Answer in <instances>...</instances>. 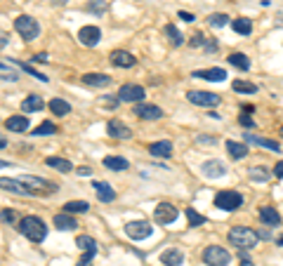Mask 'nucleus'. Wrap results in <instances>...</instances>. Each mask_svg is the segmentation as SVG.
I'll use <instances>...</instances> for the list:
<instances>
[{
	"instance_id": "nucleus-21",
	"label": "nucleus",
	"mask_w": 283,
	"mask_h": 266,
	"mask_svg": "<svg viewBox=\"0 0 283 266\" xmlns=\"http://www.w3.org/2000/svg\"><path fill=\"white\" fill-rule=\"evenodd\" d=\"M52 224H55L59 231H73L78 226V222L71 217L69 212H62V214H55V219H52Z\"/></svg>"
},
{
	"instance_id": "nucleus-35",
	"label": "nucleus",
	"mask_w": 283,
	"mask_h": 266,
	"mask_svg": "<svg viewBox=\"0 0 283 266\" xmlns=\"http://www.w3.org/2000/svg\"><path fill=\"white\" fill-rule=\"evenodd\" d=\"M163 31H165V35L170 38V43H173V45H182V43H184V35H182V33L177 31V29L173 26V24H165V29H163Z\"/></svg>"
},
{
	"instance_id": "nucleus-15",
	"label": "nucleus",
	"mask_w": 283,
	"mask_h": 266,
	"mask_svg": "<svg viewBox=\"0 0 283 266\" xmlns=\"http://www.w3.org/2000/svg\"><path fill=\"white\" fill-rule=\"evenodd\" d=\"M194 78H203V80H210V83H222L227 80V71L224 68H201V71H194Z\"/></svg>"
},
{
	"instance_id": "nucleus-9",
	"label": "nucleus",
	"mask_w": 283,
	"mask_h": 266,
	"mask_svg": "<svg viewBox=\"0 0 283 266\" xmlns=\"http://www.w3.org/2000/svg\"><path fill=\"white\" fill-rule=\"evenodd\" d=\"M201 174H203L206 179H222V177L227 174V167H224V163H219V160H206V163L201 165Z\"/></svg>"
},
{
	"instance_id": "nucleus-45",
	"label": "nucleus",
	"mask_w": 283,
	"mask_h": 266,
	"mask_svg": "<svg viewBox=\"0 0 283 266\" xmlns=\"http://www.w3.org/2000/svg\"><path fill=\"white\" fill-rule=\"evenodd\" d=\"M2 222L5 224L14 222V212H12V210H2Z\"/></svg>"
},
{
	"instance_id": "nucleus-41",
	"label": "nucleus",
	"mask_w": 283,
	"mask_h": 266,
	"mask_svg": "<svg viewBox=\"0 0 283 266\" xmlns=\"http://www.w3.org/2000/svg\"><path fill=\"white\" fill-rule=\"evenodd\" d=\"M90 10L97 12V14L99 12H104L106 10V0H92V2H90Z\"/></svg>"
},
{
	"instance_id": "nucleus-20",
	"label": "nucleus",
	"mask_w": 283,
	"mask_h": 266,
	"mask_svg": "<svg viewBox=\"0 0 283 266\" xmlns=\"http://www.w3.org/2000/svg\"><path fill=\"white\" fill-rule=\"evenodd\" d=\"M149 153L153 158H170L173 156V144L170 141H153L149 146Z\"/></svg>"
},
{
	"instance_id": "nucleus-48",
	"label": "nucleus",
	"mask_w": 283,
	"mask_h": 266,
	"mask_svg": "<svg viewBox=\"0 0 283 266\" xmlns=\"http://www.w3.org/2000/svg\"><path fill=\"white\" fill-rule=\"evenodd\" d=\"M179 19H184V22H194V14H191V12H179Z\"/></svg>"
},
{
	"instance_id": "nucleus-10",
	"label": "nucleus",
	"mask_w": 283,
	"mask_h": 266,
	"mask_svg": "<svg viewBox=\"0 0 283 266\" xmlns=\"http://www.w3.org/2000/svg\"><path fill=\"white\" fill-rule=\"evenodd\" d=\"M118 99L120 101H142L144 99V87L128 83V85H123L118 90Z\"/></svg>"
},
{
	"instance_id": "nucleus-47",
	"label": "nucleus",
	"mask_w": 283,
	"mask_h": 266,
	"mask_svg": "<svg viewBox=\"0 0 283 266\" xmlns=\"http://www.w3.org/2000/svg\"><path fill=\"white\" fill-rule=\"evenodd\" d=\"M33 62H35V64H45V62H47V54H45V52L35 54V57H33Z\"/></svg>"
},
{
	"instance_id": "nucleus-55",
	"label": "nucleus",
	"mask_w": 283,
	"mask_h": 266,
	"mask_svg": "<svg viewBox=\"0 0 283 266\" xmlns=\"http://www.w3.org/2000/svg\"><path fill=\"white\" fill-rule=\"evenodd\" d=\"M281 137H283V128H281Z\"/></svg>"
},
{
	"instance_id": "nucleus-51",
	"label": "nucleus",
	"mask_w": 283,
	"mask_h": 266,
	"mask_svg": "<svg viewBox=\"0 0 283 266\" xmlns=\"http://www.w3.org/2000/svg\"><path fill=\"white\" fill-rule=\"evenodd\" d=\"M50 2H52V5H55V7H62V5H66V2H69V0H50Z\"/></svg>"
},
{
	"instance_id": "nucleus-1",
	"label": "nucleus",
	"mask_w": 283,
	"mask_h": 266,
	"mask_svg": "<svg viewBox=\"0 0 283 266\" xmlns=\"http://www.w3.org/2000/svg\"><path fill=\"white\" fill-rule=\"evenodd\" d=\"M19 231L33 243H43L45 235H47V226L40 217H24L19 222Z\"/></svg>"
},
{
	"instance_id": "nucleus-52",
	"label": "nucleus",
	"mask_w": 283,
	"mask_h": 266,
	"mask_svg": "<svg viewBox=\"0 0 283 266\" xmlns=\"http://www.w3.org/2000/svg\"><path fill=\"white\" fill-rule=\"evenodd\" d=\"M241 257H243V266H252V262H250V259H248L246 255H241Z\"/></svg>"
},
{
	"instance_id": "nucleus-3",
	"label": "nucleus",
	"mask_w": 283,
	"mask_h": 266,
	"mask_svg": "<svg viewBox=\"0 0 283 266\" xmlns=\"http://www.w3.org/2000/svg\"><path fill=\"white\" fill-rule=\"evenodd\" d=\"M14 29H17V33L22 35L24 40H35L40 35V24L35 22L33 17H26V14L14 19Z\"/></svg>"
},
{
	"instance_id": "nucleus-7",
	"label": "nucleus",
	"mask_w": 283,
	"mask_h": 266,
	"mask_svg": "<svg viewBox=\"0 0 283 266\" xmlns=\"http://www.w3.org/2000/svg\"><path fill=\"white\" fill-rule=\"evenodd\" d=\"M177 207L175 205H170V202H158L156 205V210H153V219H156V224H173L175 219H177Z\"/></svg>"
},
{
	"instance_id": "nucleus-2",
	"label": "nucleus",
	"mask_w": 283,
	"mask_h": 266,
	"mask_svg": "<svg viewBox=\"0 0 283 266\" xmlns=\"http://www.w3.org/2000/svg\"><path fill=\"white\" fill-rule=\"evenodd\" d=\"M257 233L248 229V226H234L231 231H229V243L241 247V250H252L255 245H257Z\"/></svg>"
},
{
	"instance_id": "nucleus-12",
	"label": "nucleus",
	"mask_w": 283,
	"mask_h": 266,
	"mask_svg": "<svg viewBox=\"0 0 283 266\" xmlns=\"http://www.w3.org/2000/svg\"><path fill=\"white\" fill-rule=\"evenodd\" d=\"M99 38H102V31H99L97 26H83L80 33H78V40L85 45V47H95L99 43Z\"/></svg>"
},
{
	"instance_id": "nucleus-14",
	"label": "nucleus",
	"mask_w": 283,
	"mask_h": 266,
	"mask_svg": "<svg viewBox=\"0 0 283 266\" xmlns=\"http://www.w3.org/2000/svg\"><path fill=\"white\" fill-rule=\"evenodd\" d=\"M135 116H140L142 120H158V118H163V108L153 106V104H137Z\"/></svg>"
},
{
	"instance_id": "nucleus-18",
	"label": "nucleus",
	"mask_w": 283,
	"mask_h": 266,
	"mask_svg": "<svg viewBox=\"0 0 283 266\" xmlns=\"http://www.w3.org/2000/svg\"><path fill=\"white\" fill-rule=\"evenodd\" d=\"M246 141H250V144H255V146H264V149L274 151V153H279L281 151V144L276 141V139H264V137H255V134H250V132H246Z\"/></svg>"
},
{
	"instance_id": "nucleus-42",
	"label": "nucleus",
	"mask_w": 283,
	"mask_h": 266,
	"mask_svg": "<svg viewBox=\"0 0 283 266\" xmlns=\"http://www.w3.org/2000/svg\"><path fill=\"white\" fill-rule=\"evenodd\" d=\"M22 68H24V71H29V73H31V75H35V78H38L40 83H47V75L38 73V71H33V68H31V66H29V64H22Z\"/></svg>"
},
{
	"instance_id": "nucleus-23",
	"label": "nucleus",
	"mask_w": 283,
	"mask_h": 266,
	"mask_svg": "<svg viewBox=\"0 0 283 266\" xmlns=\"http://www.w3.org/2000/svg\"><path fill=\"white\" fill-rule=\"evenodd\" d=\"M0 184H2L5 191H12V193H17V196H29V189H24L26 184L22 179H7V177H2Z\"/></svg>"
},
{
	"instance_id": "nucleus-36",
	"label": "nucleus",
	"mask_w": 283,
	"mask_h": 266,
	"mask_svg": "<svg viewBox=\"0 0 283 266\" xmlns=\"http://www.w3.org/2000/svg\"><path fill=\"white\" fill-rule=\"evenodd\" d=\"M248 177H250L252 181H267L272 177V172L267 170V167H250V170H248Z\"/></svg>"
},
{
	"instance_id": "nucleus-37",
	"label": "nucleus",
	"mask_w": 283,
	"mask_h": 266,
	"mask_svg": "<svg viewBox=\"0 0 283 266\" xmlns=\"http://www.w3.org/2000/svg\"><path fill=\"white\" fill-rule=\"evenodd\" d=\"M186 222H189V226H201V224H206V217L198 214L194 207H186Z\"/></svg>"
},
{
	"instance_id": "nucleus-38",
	"label": "nucleus",
	"mask_w": 283,
	"mask_h": 266,
	"mask_svg": "<svg viewBox=\"0 0 283 266\" xmlns=\"http://www.w3.org/2000/svg\"><path fill=\"white\" fill-rule=\"evenodd\" d=\"M208 24H210L212 29H222V26L229 24V17L227 14H210V17H208Z\"/></svg>"
},
{
	"instance_id": "nucleus-34",
	"label": "nucleus",
	"mask_w": 283,
	"mask_h": 266,
	"mask_svg": "<svg viewBox=\"0 0 283 266\" xmlns=\"http://www.w3.org/2000/svg\"><path fill=\"white\" fill-rule=\"evenodd\" d=\"M31 134H35V137H50V134H57V125H55V123H47V120H45V123H40L38 128L33 130Z\"/></svg>"
},
{
	"instance_id": "nucleus-46",
	"label": "nucleus",
	"mask_w": 283,
	"mask_h": 266,
	"mask_svg": "<svg viewBox=\"0 0 283 266\" xmlns=\"http://www.w3.org/2000/svg\"><path fill=\"white\" fill-rule=\"evenodd\" d=\"M274 177L283 179V160H279V163H276V167H274Z\"/></svg>"
},
{
	"instance_id": "nucleus-53",
	"label": "nucleus",
	"mask_w": 283,
	"mask_h": 266,
	"mask_svg": "<svg viewBox=\"0 0 283 266\" xmlns=\"http://www.w3.org/2000/svg\"><path fill=\"white\" fill-rule=\"evenodd\" d=\"M76 266H92V264H83V262H78V264Z\"/></svg>"
},
{
	"instance_id": "nucleus-30",
	"label": "nucleus",
	"mask_w": 283,
	"mask_h": 266,
	"mask_svg": "<svg viewBox=\"0 0 283 266\" xmlns=\"http://www.w3.org/2000/svg\"><path fill=\"white\" fill-rule=\"evenodd\" d=\"M229 64L236 66L239 71H248V68H250V59H248L243 52H231L229 54Z\"/></svg>"
},
{
	"instance_id": "nucleus-26",
	"label": "nucleus",
	"mask_w": 283,
	"mask_h": 266,
	"mask_svg": "<svg viewBox=\"0 0 283 266\" xmlns=\"http://www.w3.org/2000/svg\"><path fill=\"white\" fill-rule=\"evenodd\" d=\"M227 151L234 160H243L246 156H248V146L241 144V141H227Z\"/></svg>"
},
{
	"instance_id": "nucleus-17",
	"label": "nucleus",
	"mask_w": 283,
	"mask_h": 266,
	"mask_svg": "<svg viewBox=\"0 0 283 266\" xmlns=\"http://www.w3.org/2000/svg\"><path fill=\"white\" fill-rule=\"evenodd\" d=\"M182 262H184V255L177 247H168L163 255H161V264H165V266H182Z\"/></svg>"
},
{
	"instance_id": "nucleus-39",
	"label": "nucleus",
	"mask_w": 283,
	"mask_h": 266,
	"mask_svg": "<svg viewBox=\"0 0 283 266\" xmlns=\"http://www.w3.org/2000/svg\"><path fill=\"white\" fill-rule=\"evenodd\" d=\"M234 90H236V92H243V95H255V92H257V87L252 85V83H246V80H236V83H234Z\"/></svg>"
},
{
	"instance_id": "nucleus-11",
	"label": "nucleus",
	"mask_w": 283,
	"mask_h": 266,
	"mask_svg": "<svg viewBox=\"0 0 283 266\" xmlns=\"http://www.w3.org/2000/svg\"><path fill=\"white\" fill-rule=\"evenodd\" d=\"M109 59H111V64L118 66V68H132V66L137 64V57H132V54L125 52V50H113Z\"/></svg>"
},
{
	"instance_id": "nucleus-50",
	"label": "nucleus",
	"mask_w": 283,
	"mask_h": 266,
	"mask_svg": "<svg viewBox=\"0 0 283 266\" xmlns=\"http://www.w3.org/2000/svg\"><path fill=\"white\" fill-rule=\"evenodd\" d=\"M206 50H208V52H215V50H217V43H215V40H208Z\"/></svg>"
},
{
	"instance_id": "nucleus-27",
	"label": "nucleus",
	"mask_w": 283,
	"mask_h": 266,
	"mask_svg": "<svg viewBox=\"0 0 283 266\" xmlns=\"http://www.w3.org/2000/svg\"><path fill=\"white\" fill-rule=\"evenodd\" d=\"M45 106V101L40 99L38 95H31V97H26L22 101V111L24 113H33V111H40V108Z\"/></svg>"
},
{
	"instance_id": "nucleus-25",
	"label": "nucleus",
	"mask_w": 283,
	"mask_h": 266,
	"mask_svg": "<svg viewBox=\"0 0 283 266\" xmlns=\"http://www.w3.org/2000/svg\"><path fill=\"white\" fill-rule=\"evenodd\" d=\"M104 167H106V170H113V172H123L130 167V163L125 158H120V156H106V158H104Z\"/></svg>"
},
{
	"instance_id": "nucleus-13",
	"label": "nucleus",
	"mask_w": 283,
	"mask_h": 266,
	"mask_svg": "<svg viewBox=\"0 0 283 266\" xmlns=\"http://www.w3.org/2000/svg\"><path fill=\"white\" fill-rule=\"evenodd\" d=\"M106 132H109V137H111V139H130V137H132L130 128H128L125 123L116 120V118L106 123Z\"/></svg>"
},
{
	"instance_id": "nucleus-33",
	"label": "nucleus",
	"mask_w": 283,
	"mask_h": 266,
	"mask_svg": "<svg viewBox=\"0 0 283 266\" xmlns=\"http://www.w3.org/2000/svg\"><path fill=\"white\" fill-rule=\"evenodd\" d=\"M76 245L83 250V252H97V240L92 235H78Z\"/></svg>"
},
{
	"instance_id": "nucleus-24",
	"label": "nucleus",
	"mask_w": 283,
	"mask_h": 266,
	"mask_svg": "<svg viewBox=\"0 0 283 266\" xmlns=\"http://www.w3.org/2000/svg\"><path fill=\"white\" fill-rule=\"evenodd\" d=\"M83 83L90 87H106L111 85V78L104 73H85L83 75Z\"/></svg>"
},
{
	"instance_id": "nucleus-16",
	"label": "nucleus",
	"mask_w": 283,
	"mask_h": 266,
	"mask_svg": "<svg viewBox=\"0 0 283 266\" xmlns=\"http://www.w3.org/2000/svg\"><path fill=\"white\" fill-rule=\"evenodd\" d=\"M260 222L267 224V226H279V224H281V214H279L276 207L264 205V207H260Z\"/></svg>"
},
{
	"instance_id": "nucleus-31",
	"label": "nucleus",
	"mask_w": 283,
	"mask_h": 266,
	"mask_svg": "<svg viewBox=\"0 0 283 266\" xmlns=\"http://www.w3.org/2000/svg\"><path fill=\"white\" fill-rule=\"evenodd\" d=\"M90 210V202L87 200H69L64 205V212L69 214H85Z\"/></svg>"
},
{
	"instance_id": "nucleus-22",
	"label": "nucleus",
	"mask_w": 283,
	"mask_h": 266,
	"mask_svg": "<svg viewBox=\"0 0 283 266\" xmlns=\"http://www.w3.org/2000/svg\"><path fill=\"white\" fill-rule=\"evenodd\" d=\"M5 130L10 132H26L29 130V118L26 116H12L5 120Z\"/></svg>"
},
{
	"instance_id": "nucleus-40",
	"label": "nucleus",
	"mask_w": 283,
	"mask_h": 266,
	"mask_svg": "<svg viewBox=\"0 0 283 266\" xmlns=\"http://www.w3.org/2000/svg\"><path fill=\"white\" fill-rule=\"evenodd\" d=\"M0 71H2V80H5V83H17V80H19L17 71H14V68H7L5 62H2V66H0Z\"/></svg>"
},
{
	"instance_id": "nucleus-32",
	"label": "nucleus",
	"mask_w": 283,
	"mask_h": 266,
	"mask_svg": "<svg viewBox=\"0 0 283 266\" xmlns=\"http://www.w3.org/2000/svg\"><path fill=\"white\" fill-rule=\"evenodd\" d=\"M231 29H234L236 33H241V35H250L252 22H250V19H246V17H239V19H234V22H231Z\"/></svg>"
},
{
	"instance_id": "nucleus-49",
	"label": "nucleus",
	"mask_w": 283,
	"mask_h": 266,
	"mask_svg": "<svg viewBox=\"0 0 283 266\" xmlns=\"http://www.w3.org/2000/svg\"><path fill=\"white\" fill-rule=\"evenodd\" d=\"M78 174H80V177H90V174H92V170H90L87 165H83V167H78Z\"/></svg>"
},
{
	"instance_id": "nucleus-5",
	"label": "nucleus",
	"mask_w": 283,
	"mask_h": 266,
	"mask_svg": "<svg viewBox=\"0 0 283 266\" xmlns=\"http://www.w3.org/2000/svg\"><path fill=\"white\" fill-rule=\"evenodd\" d=\"M231 262V255H229L224 247L219 245H208L203 250V264L208 266H227Z\"/></svg>"
},
{
	"instance_id": "nucleus-43",
	"label": "nucleus",
	"mask_w": 283,
	"mask_h": 266,
	"mask_svg": "<svg viewBox=\"0 0 283 266\" xmlns=\"http://www.w3.org/2000/svg\"><path fill=\"white\" fill-rule=\"evenodd\" d=\"M206 43H208V38L201 35V33H196V35L191 38V47H201V45H206Z\"/></svg>"
},
{
	"instance_id": "nucleus-8",
	"label": "nucleus",
	"mask_w": 283,
	"mask_h": 266,
	"mask_svg": "<svg viewBox=\"0 0 283 266\" xmlns=\"http://www.w3.org/2000/svg\"><path fill=\"white\" fill-rule=\"evenodd\" d=\"M186 99L196 106H217L219 104V95H212V92H201V90H191L186 92Z\"/></svg>"
},
{
	"instance_id": "nucleus-19",
	"label": "nucleus",
	"mask_w": 283,
	"mask_h": 266,
	"mask_svg": "<svg viewBox=\"0 0 283 266\" xmlns=\"http://www.w3.org/2000/svg\"><path fill=\"white\" fill-rule=\"evenodd\" d=\"M92 186H95V191H97V198H99L102 202H113V200H116V191L111 189L106 181H95Z\"/></svg>"
},
{
	"instance_id": "nucleus-54",
	"label": "nucleus",
	"mask_w": 283,
	"mask_h": 266,
	"mask_svg": "<svg viewBox=\"0 0 283 266\" xmlns=\"http://www.w3.org/2000/svg\"><path fill=\"white\" fill-rule=\"evenodd\" d=\"M279 245H283V235H281V238H279Z\"/></svg>"
},
{
	"instance_id": "nucleus-6",
	"label": "nucleus",
	"mask_w": 283,
	"mask_h": 266,
	"mask_svg": "<svg viewBox=\"0 0 283 266\" xmlns=\"http://www.w3.org/2000/svg\"><path fill=\"white\" fill-rule=\"evenodd\" d=\"M153 231V226L149 222H144V219H137V222H128L125 224V233L130 235L132 240H144V238H149Z\"/></svg>"
},
{
	"instance_id": "nucleus-4",
	"label": "nucleus",
	"mask_w": 283,
	"mask_h": 266,
	"mask_svg": "<svg viewBox=\"0 0 283 266\" xmlns=\"http://www.w3.org/2000/svg\"><path fill=\"white\" fill-rule=\"evenodd\" d=\"M241 205H243V196L239 191H219L215 196V207L219 210H224V212H234V210H239Z\"/></svg>"
},
{
	"instance_id": "nucleus-28",
	"label": "nucleus",
	"mask_w": 283,
	"mask_h": 266,
	"mask_svg": "<svg viewBox=\"0 0 283 266\" xmlns=\"http://www.w3.org/2000/svg\"><path fill=\"white\" fill-rule=\"evenodd\" d=\"M45 163H47V167H52V170H57V172H71L73 170V165H71L66 158H59V156H50Z\"/></svg>"
},
{
	"instance_id": "nucleus-29",
	"label": "nucleus",
	"mask_w": 283,
	"mask_h": 266,
	"mask_svg": "<svg viewBox=\"0 0 283 266\" xmlns=\"http://www.w3.org/2000/svg\"><path fill=\"white\" fill-rule=\"evenodd\" d=\"M50 111L55 113V116H66V113H71V104L69 101H64V99H59V97H55V99H50Z\"/></svg>"
},
{
	"instance_id": "nucleus-44",
	"label": "nucleus",
	"mask_w": 283,
	"mask_h": 266,
	"mask_svg": "<svg viewBox=\"0 0 283 266\" xmlns=\"http://www.w3.org/2000/svg\"><path fill=\"white\" fill-rule=\"evenodd\" d=\"M239 123L243 125V128H252V125H255V120H252V118L248 116V113H243V116L239 118Z\"/></svg>"
}]
</instances>
